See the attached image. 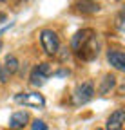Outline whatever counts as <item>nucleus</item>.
Wrapping results in <instances>:
<instances>
[{
    "label": "nucleus",
    "instance_id": "16",
    "mask_svg": "<svg viewBox=\"0 0 125 130\" xmlns=\"http://www.w3.org/2000/svg\"><path fill=\"white\" fill-rule=\"evenodd\" d=\"M2 47H4V43H2V40H0V51H2Z\"/></svg>",
    "mask_w": 125,
    "mask_h": 130
},
{
    "label": "nucleus",
    "instance_id": "13",
    "mask_svg": "<svg viewBox=\"0 0 125 130\" xmlns=\"http://www.w3.org/2000/svg\"><path fill=\"white\" fill-rule=\"evenodd\" d=\"M31 130H47V125H45L42 119H35L33 125H31Z\"/></svg>",
    "mask_w": 125,
    "mask_h": 130
},
{
    "label": "nucleus",
    "instance_id": "1",
    "mask_svg": "<svg viewBox=\"0 0 125 130\" xmlns=\"http://www.w3.org/2000/svg\"><path fill=\"white\" fill-rule=\"evenodd\" d=\"M96 90H94V83H92L91 79L84 81L80 83L74 92H73V105L74 107H82V105H87L89 101H92V98H94Z\"/></svg>",
    "mask_w": 125,
    "mask_h": 130
},
{
    "label": "nucleus",
    "instance_id": "15",
    "mask_svg": "<svg viewBox=\"0 0 125 130\" xmlns=\"http://www.w3.org/2000/svg\"><path fill=\"white\" fill-rule=\"evenodd\" d=\"M116 27H118V31H123V11H120L116 14Z\"/></svg>",
    "mask_w": 125,
    "mask_h": 130
},
{
    "label": "nucleus",
    "instance_id": "8",
    "mask_svg": "<svg viewBox=\"0 0 125 130\" xmlns=\"http://www.w3.org/2000/svg\"><path fill=\"white\" fill-rule=\"evenodd\" d=\"M123 123H125V112H123V108H116L107 118L105 130H123Z\"/></svg>",
    "mask_w": 125,
    "mask_h": 130
},
{
    "label": "nucleus",
    "instance_id": "18",
    "mask_svg": "<svg viewBox=\"0 0 125 130\" xmlns=\"http://www.w3.org/2000/svg\"><path fill=\"white\" fill-rule=\"evenodd\" d=\"M0 2H6V0H0Z\"/></svg>",
    "mask_w": 125,
    "mask_h": 130
},
{
    "label": "nucleus",
    "instance_id": "6",
    "mask_svg": "<svg viewBox=\"0 0 125 130\" xmlns=\"http://www.w3.org/2000/svg\"><path fill=\"white\" fill-rule=\"evenodd\" d=\"M94 35H96L94 29H89V27H87V29H80V31H78L76 35L71 38V51H73V53H78Z\"/></svg>",
    "mask_w": 125,
    "mask_h": 130
},
{
    "label": "nucleus",
    "instance_id": "17",
    "mask_svg": "<svg viewBox=\"0 0 125 130\" xmlns=\"http://www.w3.org/2000/svg\"><path fill=\"white\" fill-rule=\"evenodd\" d=\"M96 130H103V128H96Z\"/></svg>",
    "mask_w": 125,
    "mask_h": 130
},
{
    "label": "nucleus",
    "instance_id": "11",
    "mask_svg": "<svg viewBox=\"0 0 125 130\" xmlns=\"http://www.w3.org/2000/svg\"><path fill=\"white\" fill-rule=\"evenodd\" d=\"M74 9L78 13H84V14H94L100 11V4L94 2V0H78L74 4Z\"/></svg>",
    "mask_w": 125,
    "mask_h": 130
},
{
    "label": "nucleus",
    "instance_id": "12",
    "mask_svg": "<svg viewBox=\"0 0 125 130\" xmlns=\"http://www.w3.org/2000/svg\"><path fill=\"white\" fill-rule=\"evenodd\" d=\"M4 69L7 71V74L11 76V74H15V72H18V69H20V61L17 60V56L15 54H7L6 58H4Z\"/></svg>",
    "mask_w": 125,
    "mask_h": 130
},
{
    "label": "nucleus",
    "instance_id": "2",
    "mask_svg": "<svg viewBox=\"0 0 125 130\" xmlns=\"http://www.w3.org/2000/svg\"><path fill=\"white\" fill-rule=\"evenodd\" d=\"M38 36H40V43H42V49L45 51V54L56 56V51L60 47V38L56 32L53 29H42Z\"/></svg>",
    "mask_w": 125,
    "mask_h": 130
},
{
    "label": "nucleus",
    "instance_id": "5",
    "mask_svg": "<svg viewBox=\"0 0 125 130\" xmlns=\"http://www.w3.org/2000/svg\"><path fill=\"white\" fill-rule=\"evenodd\" d=\"M74 54L80 58L82 61H92V60H94V58L100 54V42H98L96 35L92 36V38H91L78 53H74Z\"/></svg>",
    "mask_w": 125,
    "mask_h": 130
},
{
    "label": "nucleus",
    "instance_id": "9",
    "mask_svg": "<svg viewBox=\"0 0 125 130\" xmlns=\"http://www.w3.org/2000/svg\"><path fill=\"white\" fill-rule=\"evenodd\" d=\"M27 123H29V112H25V110L13 112L11 118H9V128L11 130H22Z\"/></svg>",
    "mask_w": 125,
    "mask_h": 130
},
{
    "label": "nucleus",
    "instance_id": "4",
    "mask_svg": "<svg viewBox=\"0 0 125 130\" xmlns=\"http://www.w3.org/2000/svg\"><path fill=\"white\" fill-rule=\"evenodd\" d=\"M15 101H17L18 105L35 107V108H42L45 105L44 96L38 94V92H18V94H15Z\"/></svg>",
    "mask_w": 125,
    "mask_h": 130
},
{
    "label": "nucleus",
    "instance_id": "14",
    "mask_svg": "<svg viewBox=\"0 0 125 130\" xmlns=\"http://www.w3.org/2000/svg\"><path fill=\"white\" fill-rule=\"evenodd\" d=\"M7 81H9V74H7V71L4 69V65L2 63H0V83H7Z\"/></svg>",
    "mask_w": 125,
    "mask_h": 130
},
{
    "label": "nucleus",
    "instance_id": "10",
    "mask_svg": "<svg viewBox=\"0 0 125 130\" xmlns=\"http://www.w3.org/2000/svg\"><path fill=\"white\" fill-rule=\"evenodd\" d=\"M116 83H118V79H116V76L114 74H105L102 79H100V85H98V94L100 96H109L113 90H114V87H116Z\"/></svg>",
    "mask_w": 125,
    "mask_h": 130
},
{
    "label": "nucleus",
    "instance_id": "7",
    "mask_svg": "<svg viewBox=\"0 0 125 130\" xmlns=\"http://www.w3.org/2000/svg\"><path fill=\"white\" fill-rule=\"evenodd\" d=\"M107 61L111 63V67L118 72L125 71V54L121 49H109L107 51Z\"/></svg>",
    "mask_w": 125,
    "mask_h": 130
},
{
    "label": "nucleus",
    "instance_id": "3",
    "mask_svg": "<svg viewBox=\"0 0 125 130\" xmlns=\"http://www.w3.org/2000/svg\"><path fill=\"white\" fill-rule=\"evenodd\" d=\"M53 74V69H51V63L47 61H42L38 65H35L31 69V74H29V81L33 87H42L45 81L49 79V76Z\"/></svg>",
    "mask_w": 125,
    "mask_h": 130
}]
</instances>
